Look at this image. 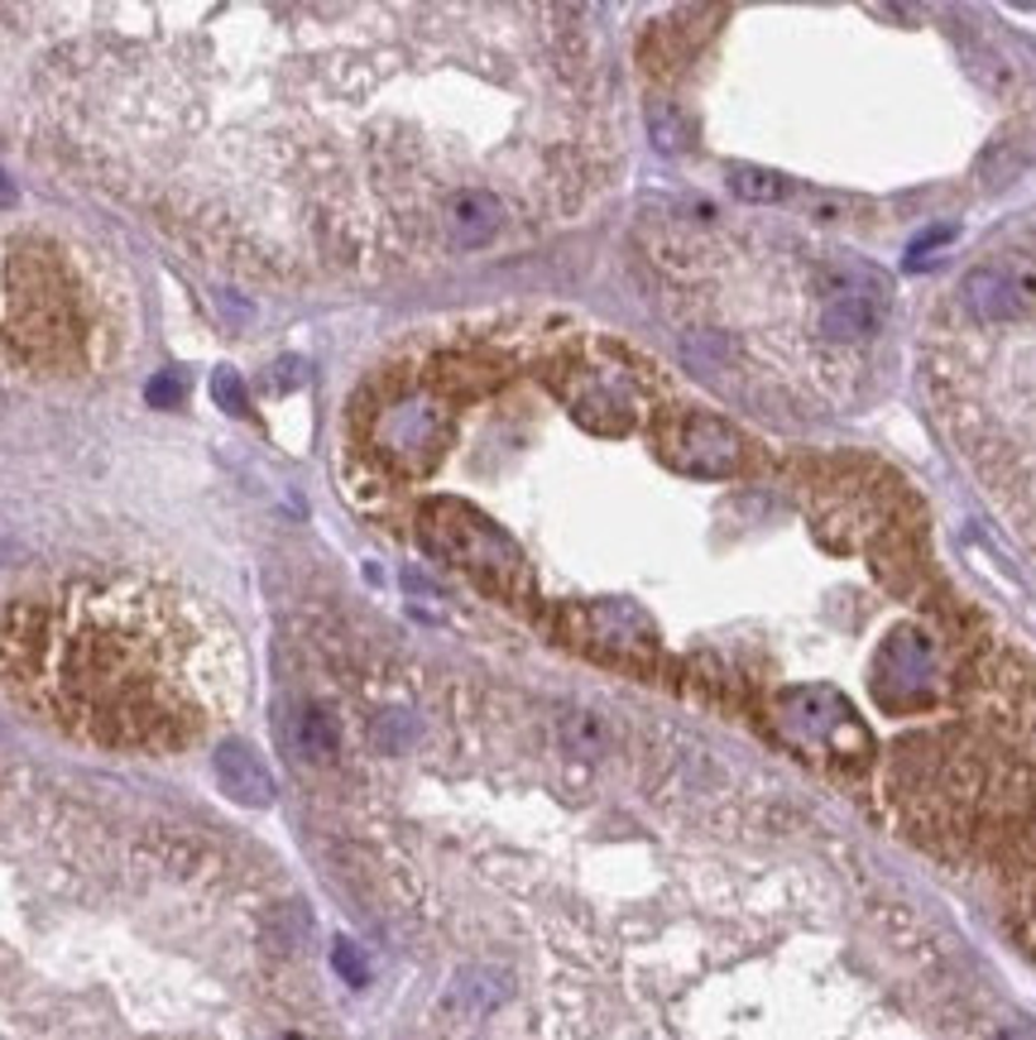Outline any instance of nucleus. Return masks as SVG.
Masks as SVG:
<instances>
[{
    "label": "nucleus",
    "mask_w": 1036,
    "mask_h": 1040,
    "mask_svg": "<svg viewBox=\"0 0 1036 1040\" xmlns=\"http://www.w3.org/2000/svg\"><path fill=\"white\" fill-rule=\"evenodd\" d=\"M182 618L144 595H97L73 610L15 604L0 648L54 709L101 743H178L207 724L202 681L182 676Z\"/></svg>",
    "instance_id": "f257e3e1"
},
{
    "label": "nucleus",
    "mask_w": 1036,
    "mask_h": 1040,
    "mask_svg": "<svg viewBox=\"0 0 1036 1040\" xmlns=\"http://www.w3.org/2000/svg\"><path fill=\"white\" fill-rule=\"evenodd\" d=\"M356 423L365 451L379 466L393 470L399 480H417L447 456L456 437V403L437 384H427L423 374H389L365 389Z\"/></svg>",
    "instance_id": "f03ea898"
},
{
    "label": "nucleus",
    "mask_w": 1036,
    "mask_h": 1040,
    "mask_svg": "<svg viewBox=\"0 0 1036 1040\" xmlns=\"http://www.w3.org/2000/svg\"><path fill=\"white\" fill-rule=\"evenodd\" d=\"M417 537H423L427 551H437L456 571H466L490 595L523 600L533 590V571L519 543L494 518H484L480 508L461 504V499H427L417 508Z\"/></svg>",
    "instance_id": "7ed1b4c3"
},
{
    "label": "nucleus",
    "mask_w": 1036,
    "mask_h": 1040,
    "mask_svg": "<svg viewBox=\"0 0 1036 1040\" xmlns=\"http://www.w3.org/2000/svg\"><path fill=\"white\" fill-rule=\"evenodd\" d=\"M772 729L802 758L831 772H864L873 762V729L835 686H787L772 695Z\"/></svg>",
    "instance_id": "20e7f679"
},
{
    "label": "nucleus",
    "mask_w": 1036,
    "mask_h": 1040,
    "mask_svg": "<svg viewBox=\"0 0 1036 1040\" xmlns=\"http://www.w3.org/2000/svg\"><path fill=\"white\" fill-rule=\"evenodd\" d=\"M547 384L561 393L576 423L595 437H624L644 417V389H638L634 370L614 360H590L581 350H567L547 370Z\"/></svg>",
    "instance_id": "39448f33"
},
{
    "label": "nucleus",
    "mask_w": 1036,
    "mask_h": 1040,
    "mask_svg": "<svg viewBox=\"0 0 1036 1040\" xmlns=\"http://www.w3.org/2000/svg\"><path fill=\"white\" fill-rule=\"evenodd\" d=\"M946 652L940 638L922 624H902L883 638L873 657V695L893 715H922L946 701Z\"/></svg>",
    "instance_id": "423d86ee"
},
{
    "label": "nucleus",
    "mask_w": 1036,
    "mask_h": 1040,
    "mask_svg": "<svg viewBox=\"0 0 1036 1040\" xmlns=\"http://www.w3.org/2000/svg\"><path fill=\"white\" fill-rule=\"evenodd\" d=\"M653 441H658V456L672 470H681V476L729 480L744 470V437L734 432V423L705 413V407H677V413H667L658 432H653Z\"/></svg>",
    "instance_id": "0eeeda50"
},
{
    "label": "nucleus",
    "mask_w": 1036,
    "mask_h": 1040,
    "mask_svg": "<svg viewBox=\"0 0 1036 1040\" xmlns=\"http://www.w3.org/2000/svg\"><path fill=\"white\" fill-rule=\"evenodd\" d=\"M567 634L586 642L590 652L620 657V662H648L658 652V628L653 618L628 600H590L567 610Z\"/></svg>",
    "instance_id": "6e6552de"
},
{
    "label": "nucleus",
    "mask_w": 1036,
    "mask_h": 1040,
    "mask_svg": "<svg viewBox=\"0 0 1036 1040\" xmlns=\"http://www.w3.org/2000/svg\"><path fill=\"white\" fill-rule=\"evenodd\" d=\"M960 298L979 322H1013L1036 302V269L1017 265V259H1007V265H979L974 273H965Z\"/></svg>",
    "instance_id": "1a4fd4ad"
},
{
    "label": "nucleus",
    "mask_w": 1036,
    "mask_h": 1040,
    "mask_svg": "<svg viewBox=\"0 0 1036 1040\" xmlns=\"http://www.w3.org/2000/svg\"><path fill=\"white\" fill-rule=\"evenodd\" d=\"M216 782L235 806H269L274 801V776L241 739H226L216 748Z\"/></svg>",
    "instance_id": "9d476101"
},
{
    "label": "nucleus",
    "mask_w": 1036,
    "mask_h": 1040,
    "mask_svg": "<svg viewBox=\"0 0 1036 1040\" xmlns=\"http://www.w3.org/2000/svg\"><path fill=\"white\" fill-rule=\"evenodd\" d=\"M883 326V302L873 288H840L821 312V332L831 340H873Z\"/></svg>",
    "instance_id": "9b49d317"
},
{
    "label": "nucleus",
    "mask_w": 1036,
    "mask_h": 1040,
    "mask_svg": "<svg viewBox=\"0 0 1036 1040\" xmlns=\"http://www.w3.org/2000/svg\"><path fill=\"white\" fill-rule=\"evenodd\" d=\"M293 753L308 762V768H336L341 758V719L332 705L308 701L298 705L293 715Z\"/></svg>",
    "instance_id": "f8f14e48"
},
{
    "label": "nucleus",
    "mask_w": 1036,
    "mask_h": 1040,
    "mask_svg": "<svg viewBox=\"0 0 1036 1040\" xmlns=\"http://www.w3.org/2000/svg\"><path fill=\"white\" fill-rule=\"evenodd\" d=\"M729 188L744 202H778L787 197V178L772 174V168H754V164H734L729 168Z\"/></svg>",
    "instance_id": "ddd939ff"
},
{
    "label": "nucleus",
    "mask_w": 1036,
    "mask_h": 1040,
    "mask_svg": "<svg viewBox=\"0 0 1036 1040\" xmlns=\"http://www.w3.org/2000/svg\"><path fill=\"white\" fill-rule=\"evenodd\" d=\"M648 130H653V144H658L662 154H681L691 139V125L681 121L677 107H667V101H653L648 107Z\"/></svg>",
    "instance_id": "4468645a"
},
{
    "label": "nucleus",
    "mask_w": 1036,
    "mask_h": 1040,
    "mask_svg": "<svg viewBox=\"0 0 1036 1040\" xmlns=\"http://www.w3.org/2000/svg\"><path fill=\"white\" fill-rule=\"evenodd\" d=\"M182 393H188V384H182V374H154L149 384H144V399H149L154 407H178L182 403Z\"/></svg>",
    "instance_id": "2eb2a0df"
},
{
    "label": "nucleus",
    "mask_w": 1036,
    "mask_h": 1040,
    "mask_svg": "<svg viewBox=\"0 0 1036 1040\" xmlns=\"http://www.w3.org/2000/svg\"><path fill=\"white\" fill-rule=\"evenodd\" d=\"M332 964H336L341 979L356 983V987H360L365 979H370V969H365V959H360V950H356L350 940H336V944H332Z\"/></svg>",
    "instance_id": "dca6fc26"
},
{
    "label": "nucleus",
    "mask_w": 1036,
    "mask_h": 1040,
    "mask_svg": "<svg viewBox=\"0 0 1036 1040\" xmlns=\"http://www.w3.org/2000/svg\"><path fill=\"white\" fill-rule=\"evenodd\" d=\"M212 393H216L221 407H231V413H245V389H241V379H235V370H216Z\"/></svg>",
    "instance_id": "f3484780"
},
{
    "label": "nucleus",
    "mask_w": 1036,
    "mask_h": 1040,
    "mask_svg": "<svg viewBox=\"0 0 1036 1040\" xmlns=\"http://www.w3.org/2000/svg\"><path fill=\"white\" fill-rule=\"evenodd\" d=\"M993 1040H1036V1031L1032 1026H1007V1031H999Z\"/></svg>",
    "instance_id": "a211bd4d"
},
{
    "label": "nucleus",
    "mask_w": 1036,
    "mask_h": 1040,
    "mask_svg": "<svg viewBox=\"0 0 1036 1040\" xmlns=\"http://www.w3.org/2000/svg\"><path fill=\"white\" fill-rule=\"evenodd\" d=\"M0 206H15V182L0 174Z\"/></svg>",
    "instance_id": "6ab92c4d"
}]
</instances>
